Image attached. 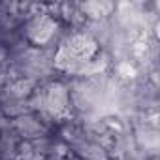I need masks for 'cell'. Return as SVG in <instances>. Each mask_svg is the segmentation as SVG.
Wrapping results in <instances>:
<instances>
[{
    "mask_svg": "<svg viewBox=\"0 0 160 160\" xmlns=\"http://www.w3.org/2000/svg\"><path fill=\"white\" fill-rule=\"evenodd\" d=\"M66 160H83V158H77V156H73V154H68Z\"/></svg>",
    "mask_w": 160,
    "mask_h": 160,
    "instance_id": "1",
    "label": "cell"
}]
</instances>
